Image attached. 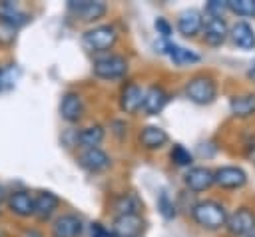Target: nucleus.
<instances>
[{"instance_id": "9d476101", "label": "nucleus", "mask_w": 255, "mask_h": 237, "mask_svg": "<svg viewBox=\"0 0 255 237\" xmlns=\"http://www.w3.org/2000/svg\"><path fill=\"white\" fill-rule=\"evenodd\" d=\"M76 163L88 173H104L114 165V159L102 147H88L80 149V153L76 155Z\"/></svg>"}, {"instance_id": "aec40b11", "label": "nucleus", "mask_w": 255, "mask_h": 237, "mask_svg": "<svg viewBox=\"0 0 255 237\" xmlns=\"http://www.w3.org/2000/svg\"><path fill=\"white\" fill-rule=\"evenodd\" d=\"M175 26H177V32L183 36V38H195L197 34H201V28H203V14L197 10V8H185L177 14V20H175Z\"/></svg>"}, {"instance_id": "f3484780", "label": "nucleus", "mask_w": 255, "mask_h": 237, "mask_svg": "<svg viewBox=\"0 0 255 237\" xmlns=\"http://www.w3.org/2000/svg\"><path fill=\"white\" fill-rule=\"evenodd\" d=\"M201 38L209 46H221L229 38V26H227L225 18H215V16L203 18Z\"/></svg>"}, {"instance_id": "f257e3e1", "label": "nucleus", "mask_w": 255, "mask_h": 237, "mask_svg": "<svg viewBox=\"0 0 255 237\" xmlns=\"http://www.w3.org/2000/svg\"><path fill=\"white\" fill-rule=\"evenodd\" d=\"M118 40H120V30L110 22L88 26L82 32V46L88 52L98 54V56L106 54V52H112L114 46L118 44Z\"/></svg>"}, {"instance_id": "72a5a7b5", "label": "nucleus", "mask_w": 255, "mask_h": 237, "mask_svg": "<svg viewBox=\"0 0 255 237\" xmlns=\"http://www.w3.org/2000/svg\"><path fill=\"white\" fill-rule=\"evenodd\" d=\"M12 84H14V82H12V78H10V72L0 66V92L12 88Z\"/></svg>"}, {"instance_id": "cd10ccee", "label": "nucleus", "mask_w": 255, "mask_h": 237, "mask_svg": "<svg viewBox=\"0 0 255 237\" xmlns=\"http://www.w3.org/2000/svg\"><path fill=\"white\" fill-rule=\"evenodd\" d=\"M227 10L237 16H255V0H227Z\"/></svg>"}, {"instance_id": "4468645a", "label": "nucleus", "mask_w": 255, "mask_h": 237, "mask_svg": "<svg viewBox=\"0 0 255 237\" xmlns=\"http://www.w3.org/2000/svg\"><path fill=\"white\" fill-rule=\"evenodd\" d=\"M112 233L114 237H141L145 231V219L141 213H131V215H118L112 219Z\"/></svg>"}, {"instance_id": "5701e85b", "label": "nucleus", "mask_w": 255, "mask_h": 237, "mask_svg": "<svg viewBox=\"0 0 255 237\" xmlns=\"http://www.w3.org/2000/svg\"><path fill=\"white\" fill-rule=\"evenodd\" d=\"M159 48H161L159 52L167 54L169 60L175 66H187V64L199 62V54H195V52H191V50H187V48H183V46H179V44H175L171 40H161L159 42Z\"/></svg>"}, {"instance_id": "4c0bfd02", "label": "nucleus", "mask_w": 255, "mask_h": 237, "mask_svg": "<svg viewBox=\"0 0 255 237\" xmlns=\"http://www.w3.org/2000/svg\"><path fill=\"white\" fill-rule=\"evenodd\" d=\"M0 237H4V233H2V231H0Z\"/></svg>"}, {"instance_id": "423d86ee", "label": "nucleus", "mask_w": 255, "mask_h": 237, "mask_svg": "<svg viewBox=\"0 0 255 237\" xmlns=\"http://www.w3.org/2000/svg\"><path fill=\"white\" fill-rule=\"evenodd\" d=\"M86 221L76 211H60L48 227V237H82Z\"/></svg>"}, {"instance_id": "e433bc0d", "label": "nucleus", "mask_w": 255, "mask_h": 237, "mask_svg": "<svg viewBox=\"0 0 255 237\" xmlns=\"http://www.w3.org/2000/svg\"><path fill=\"white\" fill-rule=\"evenodd\" d=\"M247 237H255V231H253V233H251V235H247Z\"/></svg>"}, {"instance_id": "4be33fe9", "label": "nucleus", "mask_w": 255, "mask_h": 237, "mask_svg": "<svg viewBox=\"0 0 255 237\" xmlns=\"http://www.w3.org/2000/svg\"><path fill=\"white\" fill-rule=\"evenodd\" d=\"M183 185L191 193H201L213 185V169L205 165H193L183 175Z\"/></svg>"}, {"instance_id": "473e14b6", "label": "nucleus", "mask_w": 255, "mask_h": 237, "mask_svg": "<svg viewBox=\"0 0 255 237\" xmlns=\"http://www.w3.org/2000/svg\"><path fill=\"white\" fill-rule=\"evenodd\" d=\"M110 129H112L114 135H118V137L122 139V137H126V133H128V123H126L124 119H114Z\"/></svg>"}, {"instance_id": "f8f14e48", "label": "nucleus", "mask_w": 255, "mask_h": 237, "mask_svg": "<svg viewBox=\"0 0 255 237\" xmlns=\"http://www.w3.org/2000/svg\"><path fill=\"white\" fill-rule=\"evenodd\" d=\"M0 22L18 32L32 22V12L16 0H0Z\"/></svg>"}, {"instance_id": "2f4dec72", "label": "nucleus", "mask_w": 255, "mask_h": 237, "mask_svg": "<svg viewBox=\"0 0 255 237\" xmlns=\"http://www.w3.org/2000/svg\"><path fill=\"white\" fill-rule=\"evenodd\" d=\"M88 231H90V237H114L112 229L108 225H104L102 221H92L88 225Z\"/></svg>"}, {"instance_id": "7c9ffc66", "label": "nucleus", "mask_w": 255, "mask_h": 237, "mask_svg": "<svg viewBox=\"0 0 255 237\" xmlns=\"http://www.w3.org/2000/svg\"><path fill=\"white\" fill-rule=\"evenodd\" d=\"M16 42V30L0 22V48H10Z\"/></svg>"}, {"instance_id": "a878e982", "label": "nucleus", "mask_w": 255, "mask_h": 237, "mask_svg": "<svg viewBox=\"0 0 255 237\" xmlns=\"http://www.w3.org/2000/svg\"><path fill=\"white\" fill-rule=\"evenodd\" d=\"M169 159H171V163L175 165V167H191V163H193V153L185 147V145H181V143H173L171 145V149H169Z\"/></svg>"}, {"instance_id": "bb28decb", "label": "nucleus", "mask_w": 255, "mask_h": 237, "mask_svg": "<svg viewBox=\"0 0 255 237\" xmlns=\"http://www.w3.org/2000/svg\"><path fill=\"white\" fill-rule=\"evenodd\" d=\"M157 209H159V213H161L163 219H173L177 215V205L173 203V199L169 197L167 191H161L157 195Z\"/></svg>"}, {"instance_id": "dca6fc26", "label": "nucleus", "mask_w": 255, "mask_h": 237, "mask_svg": "<svg viewBox=\"0 0 255 237\" xmlns=\"http://www.w3.org/2000/svg\"><path fill=\"white\" fill-rule=\"evenodd\" d=\"M167 141H169V135L159 125L147 123V125H141L137 131V145L145 151H159L163 145H167Z\"/></svg>"}, {"instance_id": "6e6552de", "label": "nucleus", "mask_w": 255, "mask_h": 237, "mask_svg": "<svg viewBox=\"0 0 255 237\" xmlns=\"http://www.w3.org/2000/svg\"><path fill=\"white\" fill-rule=\"evenodd\" d=\"M6 211L16 219H34V191L26 187H16L6 193Z\"/></svg>"}, {"instance_id": "f03ea898", "label": "nucleus", "mask_w": 255, "mask_h": 237, "mask_svg": "<svg viewBox=\"0 0 255 237\" xmlns=\"http://www.w3.org/2000/svg\"><path fill=\"white\" fill-rule=\"evenodd\" d=\"M189 213H191V219L195 221V225H199L205 231H217V229L225 227V221H227V209L217 199L195 201L189 207Z\"/></svg>"}, {"instance_id": "7ed1b4c3", "label": "nucleus", "mask_w": 255, "mask_h": 237, "mask_svg": "<svg viewBox=\"0 0 255 237\" xmlns=\"http://www.w3.org/2000/svg\"><path fill=\"white\" fill-rule=\"evenodd\" d=\"M128 70H129V60L124 54H118V52L100 54L92 62V74L98 80H104V82L124 80L128 76Z\"/></svg>"}, {"instance_id": "412c9836", "label": "nucleus", "mask_w": 255, "mask_h": 237, "mask_svg": "<svg viewBox=\"0 0 255 237\" xmlns=\"http://www.w3.org/2000/svg\"><path fill=\"white\" fill-rule=\"evenodd\" d=\"M104 137H106V127L102 123H88L84 127L74 129V147H80V149L100 147Z\"/></svg>"}, {"instance_id": "9b49d317", "label": "nucleus", "mask_w": 255, "mask_h": 237, "mask_svg": "<svg viewBox=\"0 0 255 237\" xmlns=\"http://www.w3.org/2000/svg\"><path fill=\"white\" fill-rule=\"evenodd\" d=\"M225 229L235 237H247L255 231V213L251 207L241 205L231 215H227Z\"/></svg>"}, {"instance_id": "f704fd0d", "label": "nucleus", "mask_w": 255, "mask_h": 237, "mask_svg": "<svg viewBox=\"0 0 255 237\" xmlns=\"http://www.w3.org/2000/svg\"><path fill=\"white\" fill-rule=\"evenodd\" d=\"M24 233H26V237H44V233L38 227H28Z\"/></svg>"}, {"instance_id": "ddd939ff", "label": "nucleus", "mask_w": 255, "mask_h": 237, "mask_svg": "<svg viewBox=\"0 0 255 237\" xmlns=\"http://www.w3.org/2000/svg\"><path fill=\"white\" fill-rule=\"evenodd\" d=\"M169 102V92L161 84H149L143 90V100L139 112L143 116H157Z\"/></svg>"}, {"instance_id": "6ab92c4d", "label": "nucleus", "mask_w": 255, "mask_h": 237, "mask_svg": "<svg viewBox=\"0 0 255 237\" xmlns=\"http://www.w3.org/2000/svg\"><path fill=\"white\" fill-rule=\"evenodd\" d=\"M213 183L223 189H241L247 183V173L237 165H221L213 171Z\"/></svg>"}, {"instance_id": "1a4fd4ad", "label": "nucleus", "mask_w": 255, "mask_h": 237, "mask_svg": "<svg viewBox=\"0 0 255 237\" xmlns=\"http://www.w3.org/2000/svg\"><path fill=\"white\" fill-rule=\"evenodd\" d=\"M62 207V199L52 189H38L34 191V219L40 223H50Z\"/></svg>"}, {"instance_id": "0eeeda50", "label": "nucleus", "mask_w": 255, "mask_h": 237, "mask_svg": "<svg viewBox=\"0 0 255 237\" xmlns=\"http://www.w3.org/2000/svg\"><path fill=\"white\" fill-rule=\"evenodd\" d=\"M86 112H88V106H86V98H84L82 92L66 90L62 94L60 104H58V114H60L62 121H66L70 125H76L86 118Z\"/></svg>"}, {"instance_id": "58836bf2", "label": "nucleus", "mask_w": 255, "mask_h": 237, "mask_svg": "<svg viewBox=\"0 0 255 237\" xmlns=\"http://www.w3.org/2000/svg\"><path fill=\"white\" fill-rule=\"evenodd\" d=\"M0 215H2V209H0Z\"/></svg>"}, {"instance_id": "2eb2a0df", "label": "nucleus", "mask_w": 255, "mask_h": 237, "mask_svg": "<svg viewBox=\"0 0 255 237\" xmlns=\"http://www.w3.org/2000/svg\"><path fill=\"white\" fill-rule=\"evenodd\" d=\"M141 100H143V88L135 80H128L120 90V100H118L120 110L128 116H135L139 114Z\"/></svg>"}, {"instance_id": "c9c22d12", "label": "nucleus", "mask_w": 255, "mask_h": 237, "mask_svg": "<svg viewBox=\"0 0 255 237\" xmlns=\"http://www.w3.org/2000/svg\"><path fill=\"white\" fill-rule=\"evenodd\" d=\"M6 193H8V191H6V187L0 183V203H4V199H6Z\"/></svg>"}, {"instance_id": "ea45409f", "label": "nucleus", "mask_w": 255, "mask_h": 237, "mask_svg": "<svg viewBox=\"0 0 255 237\" xmlns=\"http://www.w3.org/2000/svg\"><path fill=\"white\" fill-rule=\"evenodd\" d=\"M253 66H255V62H253Z\"/></svg>"}, {"instance_id": "393cba45", "label": "nucleus", "mask_w": 255, "mask_h": 237, "mask_svg": "<svg viewBox=\"0 0 255 237\" xmlns=\"http://www.w3.org/2000/svg\"><path fill=\"white\" fill-rule=\"evenodd\" d=\"M229 110L235 118L239 119H247L255 116V94L253 92H245V94H235L229 100Z\"/></svg>"}, {"instance_id": "a211bd4d", "label": "nucleus", "mask_w": 255, "mask_h": 237, "mask_svg": "<svg viewBox=\"0 0 255 237\" xmlns=\"http://www.w3.org/2000/svg\"><path fill=\"white\" fill-rule=\"evenodd\" d=\"M110 211L114 217L118 215H131V213H139L143 209V201L139 199V195L135 191H122L118 195H114L110 199Z\"/></svg>"}, {"instance_id": "39448f33", "label": "nucleus", "mask_w": 255, "mask_h": 237, "mask_svg": "<svg viewBox=\"0 0 255 237\" xmlns=\"http://www.w3.org/2000/svg\"><path fill=\"white\" fill-rule=\"evenodd\" d=\"M110 6L104 0H68L66 12L76 20L94 26L102 18H106Z\"/></svg>"}, {"instance_id": "c85d7f7f", "label": "nucleus", "mask_w": 255, "mask_h": 237, "mask_svg": "<svg viewBox=\"0 0 255 237\" xmlns=\"http://www.w3.org/2000/svg\"><path fill=\"white\" fill-rule=\"evenodd\" d=\"M153 26H155V32L159 34V38H161V40H169V38H171V34H173V26L169 24V20H167V18L157 16V18H155V22H153Z\"/></svg>"}, {"instance_id": "b1692460", "label": "nucleus", "mask_w": 255, "mask_h": 237, "mask_svg": "<svg viewBox=\"0 0 255 237\" xmlns=\"http://www.w3.org/2000/svg\"><path fill=\"white\" fill-rule=\"evenodd\" d=\"M229 36H231L233 44L241 50H253L255 48V28L245 20H237L229 28Z\"/></svg>"}, {"instance_id": "20e7f679", "label": "nucleus", "mask_w": 255, "mask_h": 237, "mask_svg": "<svg viewBox=\"0 0 255 237\" xmlns=\"http://www.w3.org/2000/svg\"><path fill=\"white\" fill-rule=\"evenodd\" d=\"M183 94L185 98H189L193 104L197 106H207L211 102H215L217 98V82L213 76L209 74H193L187 82H185V88H183Z\"/></svg>"}, {"instance_id": "c756f323", "label": "nucleus", "mask_w": 255, "mask_h": 237, "mask_svg": "<svg viewBox=\"0 0 255 237\" xmlns=\"http://www.w3.org/2000/svg\"><path fill=\"white\" fill-rule=\"evenodd\" d=\"M205 12L207 16L223 18V12H227V0H209L205 4Z\"/></svg>"}]
</instances>
